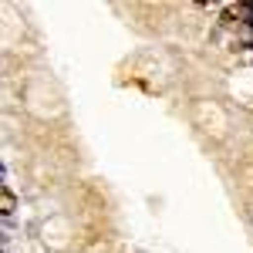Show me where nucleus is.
<instances>
[{
	"label": "nucleus",
	"instance_id": "nucleus-1",
	"mask_svg": "<svg viewBox=\"0 0 253 253\" xmlns=\"http://www.w3.org/2000/svg\"><path fill=\"white\" fill-rule=\"evenodd\" d=\"M14 206H17V199H14V193L3 186V193H0V210H3V216H10L14 213Z\"/></svg>",
	"mask_w": 253,
	"mask_h": 253
}]
</instances>
